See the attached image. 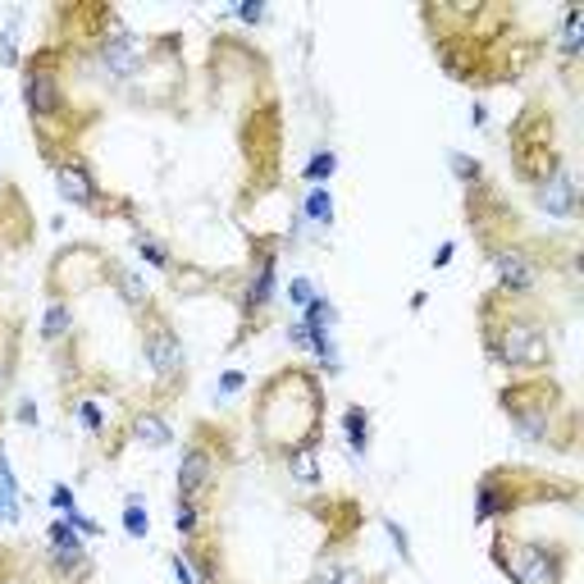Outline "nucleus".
Masks as SVG:
<instances>
[{"instance_id":"obj_15","label":"nucleus","mask_w":584,"mask_h":584,"mask_svg":"<svg viewBox=\"0 0 584 584\" xmlns=\"http://www.w3.org/2000/svg\"><path fill=\"white\" fill-rule=\"evenodd\" d=\"M74 324H78V315H74V307H69V301L64 297H51V301H46V311H41V324H37V330H41V343H64L69 334H74Z\"/></svg>"},{"instance_id":"obj_11","label":"nucleus","mask_w":584,"mask_h":584,"mask_svg":"<svg viewBox=\"0 0 584 584\" xmlns=\"http://www.w3.org/2000/svg\"><path fill=\"white\" fill-rule=\"evenodd\" d=\"M256 251H261V261H256L251 265V278H247V288H243V315L251 320V315H261L265 307H270V301L278 297L274 288H278V238H261V247H256Z\"/></svg>"},{"instance_id":"obj_6","label":"nucleus","mask_w":584,"mask_h":584,"mask_svg":"<svg viewBox=\"0 0 584 584\" xmlns=\"http://www.w3.org/2000/svg\"><path fill=\"white\" fill-rule=\"evenodd\" d=\"M91 64H97V74L114 87H128L137 74H142V41H137L128 28L120 23H110V28L97 33L91 41Z\"/></svg>"},{"instance_id":"obj_32","label":"nucleus","mask_w":584,"mask_h":584,"mask_svg":"<svg viewBox=\"0 0 584 584\" xmlns=\"http://www.w3.org/2000/svg\"><path fill=\"white\" fill-rule=\"evenodd\" d=\"M247 388V375L243 370H224V375L215 380V397H238Z\"/></svg>"},{"instance_id":"obj_37","label":"nucleus","mask_w":584,"mask_h":584,"mask_svg":"<svg viewBox=\"0 0 584 584\" xmlns=\"http://www.w3.org/2000/svg\"><path fill=\"white\" fill-rule=\"evenodd\" d=\"M452 256H457V243H443V247L434 251V261H430V265H434V270H448V265H452Z\"/></svg>"},{"instance_id":"obj_21","label":"nucleus","mask_w":584,"mask_h":584,"mask_svg":"<svg viewBox=\"0 0 584 584\" xmlns=\"http://www.w3.org/2000/svg\"><path fill=\"white\" fill-rule=\"evenodd\" d=\"M124 534H128V539L133 544H142L147 539V534H151V511H147V498L142 494H128L124 498Z\"/></svg>"},{"instance_id":"obj_36","label":"nucleus","mask_w":584,"mask_h":584,"mask_svg":"<svg viewBox=\"0 0 584 584\" xmlns=\"http://www.w3.org/2000/svg\"><path fill=\"white\" fill-rule=\"evenodd\" d=\"M288 343L297 347V352H311V338H307V324H301V320L288 324Z\"/></svg>"},{"instance_id":"obj_38","label":"nucleus","mask_w":584,"mask_h":584,"mask_svg":"<svg viewBox=\"0 0 584 584\" xmlns=\"http://www.w3.org/2000/svg\"><path fill=\"white\" fill-rule=\"evenodd\" d=\"M488 124V110L484 105H471V128H484Z\"/></svg>"},{"instance_id":"obj_25","label":"nucleus","mask_w":584,"mask_h":584,"mask_svg":"<svg viewBox=\"0 0 584 584\" xmlns=\"http://www.w3.org/2000/svg\"><path fill=\"white\" fill-rule=\"evenodd\" d=\"M0 64L5 69L23 64V55H18V10L10 14V28H0Z\"/></svg>"},{"instance_id":"obj_10","label":"nucleus","mask_w":584,"mask_h":584,"mask_svg":"<svg viewBox=\"0 0 584 584\" xmlns=\"http://www.w3.org/2000/svg\"><path fill=\"white\" fill-rule=\"evenodd\" d=\"M55 192L74 206V210H105V188L97 183V174L87 170L83 156L55 160Z\"/></svg>"},{"instance_id":"obj_17","label":"nucleus","mask_w":584,"mask_h":584,"mask_svg":"<svg viewBox=\"0 0 584 584\" xmlns=\"http://www.w3.org/2000/svg\"><path fill=\"white\" fill-rule=\"evenodd\" d=\"M297 488H320V448H293L278 457Z\"/></svg>"},{"instance_id":"obj_1","label":"nucleus","mask_w":584,"mask_h":584,"mask_svg":"<svg viewBox=\"0 0 584 584\" xmlns=\"http://www.w3.org/2000/svg\"><path fill=\"white\" fill-rule=\"evenodd\" d=\"M480 320H484V352L494 365L511 370V375H539V370L552 365L548 330L534 311H521L517 301L494 293V297H484Z\"/></svg>"},{"instance_id":"obj_4","label":"nucleus","mask_w":584,"mask_h":584,"mask_svg":"<svg viewBox=\"0 0 584 584\" xmlns=\"http://www.w3.org/2000/svg\"><path fill=\"white\" fill-rule=\"evenodd\" d=\"M142 365L151 370V380L160 388L188 384V352H183V338L174 334V324L165 315H156V307L142 320Z\"/></svg>"},{"instance_id":"obj_7","label":"nucleus","mask_w":584,"mask_h":584,"mask_svg":"<svg viewBox=\"0 0 584 584\" xmlns=\"http://www.w3.org/2000/svg\"><path fill=\"white\" fill-rule=\"evenodd\" d=\"M488 265H494V278H498V297H507V301H521L544 284V261L534 247L502 243L488 256Z\"/></svg>"},{"instance_id":"obj_29","label":"nucleus","mask_w":584,"mask_h":584,"mask_svg":"<svg viewBox=\"0 0 584 584\" xmlns=\"http://www.w3.org/2000/svg\"><path fill=\"white\" fill-rule=\"evenodd\" d=\"M233 18L247 23V28H261V23L270 18V5H265V0H243V5L233 10Z\"/></svg>"},{"instance_id":"obj_35","label":"nucleus","mask_w":584,"mask_h":584,"mask_svg":"<svg viewBox=\"0 0 584 584\" xmlns=\"http://www.w3.org/2000/svg\"><path fill=\"white\" fill-rule=\"evenodd\" d=\"M14 420H18V425H23V430H37V425H41V411H37V402H18Z\"/></svg>"},{"instance_id":"obj_8","label":"nucleus","mask_w":584,"mask_h":584,"mask_svg":"<svg viewBox=\"0 0 584 584\" xmlns=\"http://www.w3.org/2000/svg\"><path fill=\"white\" fill-rule=\"evenodd\" d=\"M46 562H51V571L69 584L91 580V548H87L83 534H74L64 521L46 525Z\"/></svg>"},{"instance_id":"obj_18","label":"nucleus","mask_w":584,"mask_h":584,"mask_svg":"<svg viewBox=\"0 0 584 584\" xmlns=\"http://www.w3.org/2000/svg\"><path fill=\"white\" fill-rule=\"evenodd\" d=\"M370 434H375V425H370V411L365 407H347L343 411V438H347V448H352V457H365L370 452Z\"/></svg>"},{"instance_id":"obj_26","label":"nucleus","mask_w":584,"mask_h":584,"mask_svg":"<svg viewBox=\"0 0 584 584\" xmlns=\"http://www.w3.org/2000/svg\"><path fill=\"white\" fill-rule=\"evenodd\" d=\"M18 521H23L18 484H0V525H18Z\"/></svg>"},{"instance_id":"obj_16","label":"nucleus","mask_w":584,"mask_h":584,"mask_svg":"<svg viewBox=\"0 0 584 584\" xmlns=\"http://www.w3.org/2000/svg\"><path fill=\"white\" fill-rule=\"evenodd\" d=\"M557 55L567 64H575L584 55V10L580 5H567L562 10V28H557Z\"/></svg>"},{"instance_id":"obj_24","label":"nucleus","mask_w":584,"mask_h":584,"mask_svg":"<svg viewBox=\"0 0 584 584\" xmlns=\"http://www.w3.org/2000/svg\"><path fill=\"white\" fill-rule=\"evenodd\" d=\"M284 297L293 301V307H297V311H307V307H311V301L320 297V293H315V278H307V274H293V278H288V284H284Z\"/></svg>"},{"instance_id":"obj_20","label":"nucleus","mask_w":584,"mask_h":584,"mask_svg":"<svg viewBox=\"0 0 584 584\" xmlns=\"http://www.w3.org/2000/svg\"><path fill=\"white\" fill-rule=\"evenodd\" d=\"M334 192L330 188H311L307 197H301V220H307L311 228H330L334 224Z\"/></svg>"},{"instance_id":"obj_27","label":"nucleus","mask_w":584,"mask_h":584,"mask_svg":"<svg viewBox=\"0 0 584 584\" xmlns=\"http://www.w3.org/2000/svg\"><path fill=\"white\" fill-rule=\"evenodd\" d=\"M74 411H78V420H83V430H87V434H105V415H101V407L91 402V397H78Z\"/></svg>"},{"instance_id":"obj_5","label":"nucleus","mask_w":584,"mask_h":584,"mask_svg":"<svg viewBox=\"0 0 584 584\" xmlns=\"http://www.w3.org/2000/svg\"><path fill=\"white\" fill-rule=\"evenodd\" d=\"M23 105L33 114V128H41V133H51L55 124L69 120L64 83H60V69L51 64V55H37L23 64Z\"/></svg>"},{"instance_id":"obj_30","label":"nucleus","mask_w":584,"mask_h":584,"mask_svg":"<svg viewBox=\"0 0 584 584\" xmlns=\"http://www.w3.org/2000/svg\"><path fill=\"white\" fill-rule=\"evenodd\" d=\"M452 174L465 183V188H480V160H471V156H452Z\"/></svg>"},{"instance_id":"obj_28","label":"nucleus","mask_w":584,"mask_h":584,"mask_svg":"<svg viewBox=\"0 0 584 584\" xmlns=\"http://www.w3.org/2000/svg\"><path fill=\"white\" fill-rule=\"evenodd\" d=\"M384 534L393 539V552H397V557H402V562L411 567V562H415V552H411V534H407L402 525H397L393 517H384Z\"/></svg>"},{"instance_id":"obj_23","label":"nucleus","mask_w":584,"mask_h":584,"mask_svg":"<svg viewBox=\"0 0 584 584\" xmlns=\"http://www.w3.org/2000/svg\"><path fill=\"white\" fill-rule=\"evenodd\" d=\"M338 174V151H330V147H320L311 160H307V170H301V178L311 183V188H324Z\"/></svg>"},{"instance_id":"obj_34","label":"nucleus","mask_w":584,"mask_h":584,"mask_svg":"<svg viewBox=\"0 0 584 584\" xmlns=\"http://www.w3.org/2000/svg\"><path fill=\"white\" fill-rule=\"evenodd\" d=\"M170 571H174V580H178V584H201V580H197V571H192V562H188L183 552H174V557H170Z\"/></svg>"},{"instance_id":"obj_2","label":"nucleus","mask_w":584,"mask_h":584,"mask_svg":"<svg viewBox=\"0 0 584 584\" xmlns=\"http://www.w3.org/2000/svg\"><path fill=\"white\" fill-rule=\"evenodd\" d=\"M498 402H502V415L511 420V430H517L525 443H548V438H557L552 415H557V407H562V393H557L548 380L521 375L511 388H502Z\"/></svg>"},{"instance_id":"obj_22","label":"nucleus","mask_w":584,"mask_h":584,"mask_svg":"<svg viewBox=\"0 0 584 584\" xmlns=\"http://www.w3.org/2000/svg\"><path fill=\"white\" fill-rule=\"evenodd\" d=\"M137 256H142V265H151V270H160V274H174V256H170V247L160 243V238H151L147 228H137Z\"/></svg>"},{"instance_id":"obj_3","label":"nucleus","mask_w":584,"mask_h":584,"mask_svg":"<svg viewBox=\"0 0 584 584\" xmlns=\"http://www.w3.org/2000/svg\"><path fill=\"white\" fill-rule=\"evenodd\" d=\"M494 562L511 584H567L571 557L552 544L517 539V534H498L494 539Z\"/></svg>"},{"instance_id":"obj_12","label":"nucleus","mask_w":584,"mask_h":584,"mask_svg":"<svg viewBox=\"0 0 584 584\" xmlns=\"http://www.w3.org/2000/svg\"><path fill=\"white\" fill-rule=\"evenodd\" d=\"M534 201H539L552 220H575L580 210V183L571 170H552L544 183H534Z\"/></svg>"},{"instance_id":"obj_9","label":"nucleus","mask_w":584,"mask_h":584,"mask_svg":"<svg viewBox=\"0 0 584 584\" xmlns=\"http://www.w3.org/2000/svg\"><path fill=\"white\" fill-rule=\"evenodd\" d=\"M174 480H178V498H197V502L210 507V494H215V484H220L215 452H210L201 438H192L188 448H183V457H178V475Z\"/></svg>"},{"instance_id":"obj_13","label":"nucleus","mask_w":584,"mask_h":584,"mask_svg":"<svg viewBox=\"0 0 584 584\" xmlns=\"http://www.w3.org/2000/svg\"><path fill=\"white\" fill-rule=\"evenodd\" d=\"M101 278H110L114 293H120V301H124L128 311H151V288H147V274L142 270H133L124 261H110V256H105V274Z\"/></svg>"},{"instance_id":"obj_14","label":"nucleus","mask_w":584,"mask_h":584,"mask_svg":"<svg viewBox=\"0 0 584 584\" xmlns=\"http://www.w3.org/2000/svg\"><path fill=\"white\" fill-rule=\"evenodd\" d=\"M128 438H133V443H142V448L165 452L170 443H174V425L165 420V411L142 407V411H133V420H128Z\"/></svg>"},{"instance_id":"obj_31","label":"nucleus","mask_w":584,"mask_h":584,"mask_svg":"<svg viewBox=\"0 0 584 584\" xmlns=\"http://www.w3.org/2000/svg\"><path fill=\"white\" fill-rule=\"evenodd\" d=\"M60 521L74 530V534H83V539H101V525L91 521V517H83V507H78V511H69V517H60Z\"/></svg>"},{"instance_id":"obj_39","label":"nucleus","mask_w":584,"mask_h":584,"mask_svg":"<svg viewBox=\"0 0 584 584\" xmlns=\"http://www.w3.org/2000/svg\"><path fill=\"white\" fill-rule=\"evenodd\" d=\"M0 192H5V174H0Z\"/></svg>"},{"instance_id":"obj_19","label":"nucleus","mask_w":584,"mask_h":584,"mask_svg":"<svg viewBox=\"0 0 584 584\" xmlns=\"http://www.w3.org/2000/svg\"><path fill=\"white\" fill-rule=\"evenodd\" d=\"M206 502H197V498H178L174 502V530L183 534V544H192V539H201L206 534Z\"/></svg>"},{"instance_id":"obj_33","label":"nucleus","mask_w":584,"mask_h":584,"mask_svg":"<svg viewBox=\"0 0 584 584\" xmlns=\"http://www.w3.org/2000/svg\"><path fill=\"white\" fill-rule=\"evenodd\" d=\"M51 507L60 511V517H69V511H78V498L69 484H51Z\"/></svg>"}]
</instances>
